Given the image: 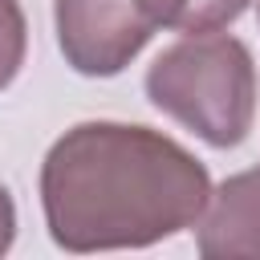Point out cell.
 <instances>
[{
  "label": "cell",
  "instance_id": "cell-8",
  "mask_svg": "<svg viewBox=\"0 0 260 260\" xmlns=\"http://www.w3.org/2000/svg\"><path fill=\"white\" fill-rule=\"evenodd\" d=\"M256 16H260V0H256Z\"/></svg>",
  "mask_w": 260,
  "mask_h": 260
},
{
  "label": "cell",
  "instance_id": "cell-4",
  "mask_svg": "<svg viewBox=\"0 0 260 260\" xmlns=\"http://www.w3.org/2000/svg\"><path fill=\"white\" fill-rule=\"evenodd\" d=\"M195 244L207 260H260V171L228 175L195 219Z\"/></svg>",
  "mask_w": 260,
  "mask_h": 260
},
{
  "label": "cell",
  "instance_id": "cell-3",
  "mask_svg": "<svg viewBox=\"0 0 260 260\" xmlns=\"http://www.w3.org/2000/svg\"><path fill=\"white\" fill-rule=\"evenodd\" d=\"M53 20L61 57L81 77L122 73L154 37L142 0H57Z\"/></svg>",
  "mask_w": 260,
  "mask_h": 260
},
{
  "label": "cell",
  "instance_id": "cell-5",
  "mask_svg": "<svg viewBox=\"0 0 260 260\" xmlns=\"http://www.w3.org/2000/svg\"><path fill=\"white\" fill-rule=\"evenodd\" d=\"M252 0H142L146 16L154 20V28H171V32H219L232 20H240V12Z\"/></svg>",
  "mask_w": 260,
  "mask_h": 260
},
{
  "label": "cell",
  "instance_id": "cell-2",
  "mask_svg": "<svg viewBox=\"0 0 260 260\" xmlns=\"http://www.w3.org/2000/svg\"><path fill=\"white\" fill-rule=\"evenodd\" d=\"M146 98L207 146H240L256 122V61L240 37L191 32L150 61Z\"/></svg>",
  "mask_w": 260,
  "mask_h": 260
},
{
  "label": "cell",
  "instance_id": "cell-7",
  "mask_svg": "<svg viewBox=\"0 0 260 260\" xmlns=\"http://www.w3.org/2000/svg\"><path fill=\"white\" fill-rule=\"evenodd\" d=\"M12 236H16V203H12L8 187L0 183V256L12 248Z\"/></svg>",
  "mask_w": 260,
  "mask_h": 260
},
{
  "label": "cell",
  "instance_id": "cell-1",
  "mask_svg": "<svg viewBox=\"0 0 260 260\" xmlns=\"http://www.w3.org/2000/svg\"><path fill=\"white\" fill-rule=\"evenodd\" d=\"M211 195L203 162L130 122H77L41 162V207L57 248H150L195 228Z\"/></svg>",
  "mask_w": 260,
  "mask_h": 260
},
{
  "label": "cell",
  "instance_id": "cell-6",
  "mask_svg": "<svg viewBox=\"0 0 260 260\" xmlns=\"http://www.w3.org/2000/svg\"><path fill=\"white\" fill-rule=\"evenodd\" d=\"M24 49H28V24L16 0H0V89L12 85V77L24 65Z\"/></svg>",
  "mask_w": 260,
  "mask_h": 260
}]
</instances>
